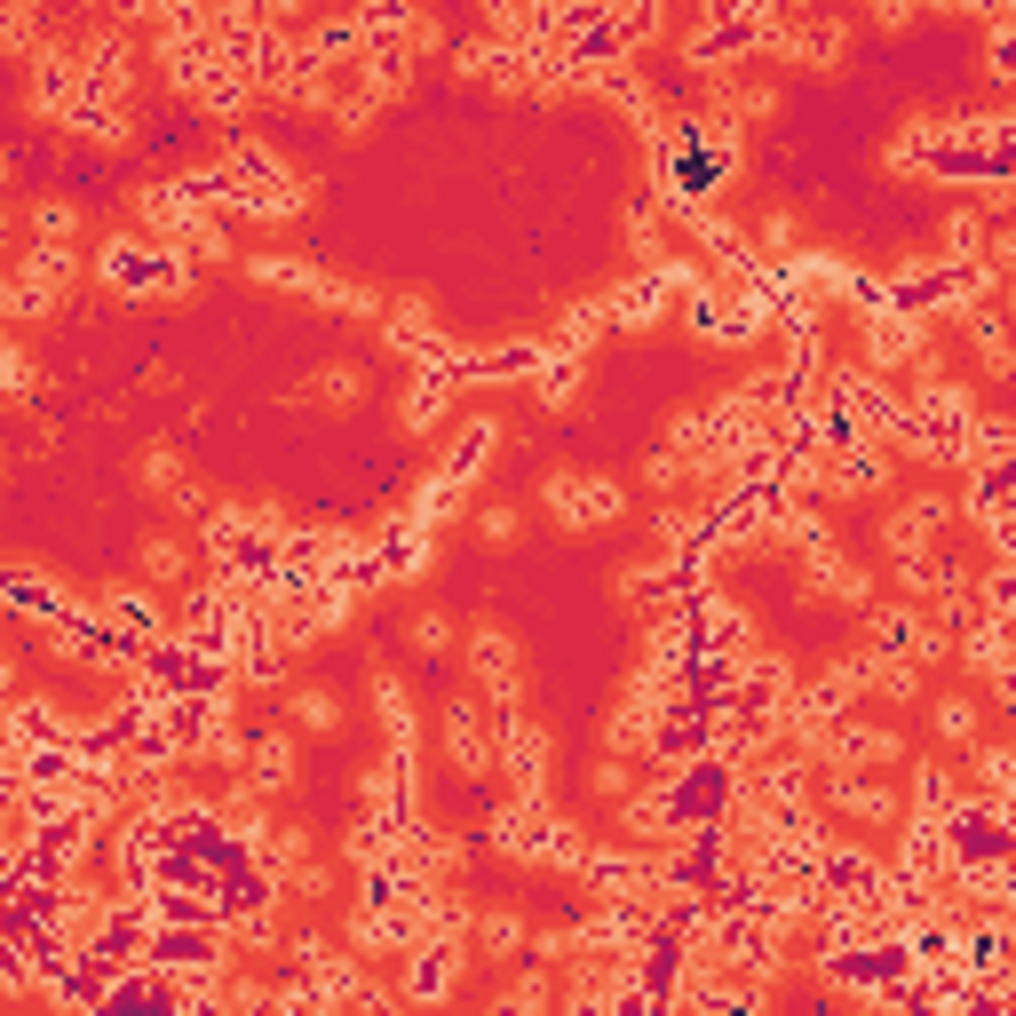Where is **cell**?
<instances>
[{"label": "cell", "instance_id": "obj_2", "mask_svg": "<svg viewBox=\"0 0 1016 1016\" xmlns=\"http://www.w3.org/2000/svg\"><path fill=\"white\" fill-rule=\"evenodd\" d=\"M445 643H453L445 620H413V651H445Z\"/></svg>", "mask_w": 1016, "mask_h": 1016}, {"label": "cell", "instance_id": "obj_1", "mask_svg": "<svg viewBox=\"0 0 1016 1016\" xmlns=\"http://www.w3.org/2000/svg\"><path fill=\"white\" fill-rule=\"evenodd\" d=\"M294 723H318V731H334V723H342V707H334L326 691H302V699H294Z\"/></svg>", "mask_w": 1016, "mask_h": 1016}]
</instances>
